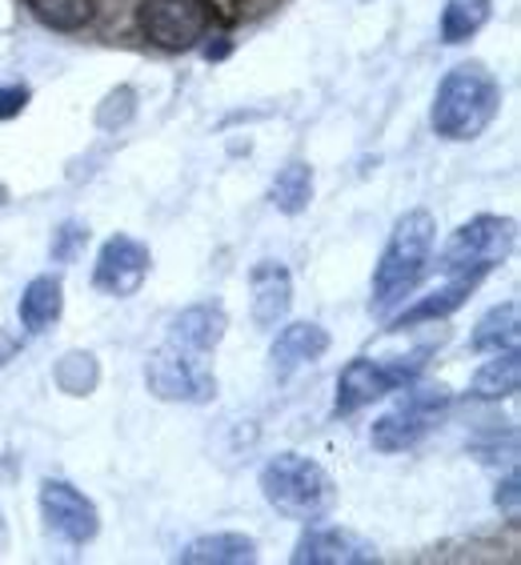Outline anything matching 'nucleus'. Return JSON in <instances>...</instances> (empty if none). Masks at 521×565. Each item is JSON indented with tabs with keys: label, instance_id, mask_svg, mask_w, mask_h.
Wrapping results in <instances>:
<instances>
[{
	"label": "nucleus",
	"instance_id": "obj_1",
	"mask_svg": "<svg viewBox=\"0 0 521 565\" xmlns=\"http://www.w3.org/2000/svg\"><path fill=\"white\" fill-rule=\"evenodd\" d=\"M437 241V221L425 209H410L390 233V245L381 253L378 273H373V301L370 309L378 317H385L393 305H402L413 294V285L422 281L429 253Z\"/></svg>",
	"mask_w": 521,
	"mask_h": 565
},
{
	"label": "nucleus",
	"instance_id": "obj_2",
	"mask_svg": "<svg viewBox=\"0 0 521 565\" xmlns=\"http://www.w3.org/2000/svg\"><path fill=\"white\" fill-rule=\"evenodd\" d=\"M501 109L498 76L481 61H466L437 85L434 97V129L446 141H474L489 129V120Z\"/></svg>",
	"mask_w": 521,
	"mask_h": 565
},
{
	"label": "nucleus",
	"instance_id": "obj_3",
	"mask_svg": "<svg viewBox=\"0 0 521 565\" xmlns=\"http://www.w3.org/2000/svg\"><path fill=\"white\" fill-rule=\"evenodd\" d=\"M260 498L294 522H321L337 505V486L313 457L277 454L260 469Z\"/></svg>",
	"mask_w": 521,
	"mask_h": 565
},
{
	"label": "nucleus",
	"instance_id": "obj_4",
	"mask_svg": "<svg viewBox=\"0 0 521 565\" xmlns=\"http://www.w3.org/2000/svg\"><path fill=\"white\" fill-rule=\"evenodd\" d=\"M429 353H434V349L422 345V349H413V353H405V358H393V361L353 358L345 370H341V377H337L333 414L337 417L358 414V409L373 405L378 397H385V393H397V390H405V385H413V381L422 377L425 358H429Z\"/></svg>",
	"mask_w": 521,
	"mask_h": 565
},
{
	"label": "nucleus",
	"instance_id": "obj_5",
	"mask_svg": "<svg viewBox=\"0 0 521 565\" xmlns=\"http://www.w3.org/2000/svg\"><path fill=\"white\" fill-rule=\"evenodd\" d=\"M513 241H518V225L510 217H474L446 241L437 269L446 277L486 281L489 273L513 253Z\"/></svg>",
	"mask_w": 521,
	"mask_h": 565
},
{
	"label": "nucleus",
	"instance_id": "obj_6",
	"mask_svg": "<svg viewBox=\"0 0 521 565\" xmlns=\"http://www.w3.org/2000/svg\"><path fill=\"white\" fill-rule=\"evenodd\" d=\"M454 393L446 385H422V390H410L402 402L393 405L390 414H381L370 429V441L378 454H405L422 441L429 429L437 425V417L446 414Z\"/></svg>",
	"mask_w": 521,
	"mask_h": 565
},
{
	"label": "nucleus",
	"instance_id": "obj_7",
	"mask_svg": "<svg viewBox=\"0 0 521 565\" xmlns=\"http://www.w3.org/2000/svg\"><path fill=\"white\" fill-rule=\"evenodd\" d=\"M145 381H149L152 397L161 402H181V405H205L217 397V377L209 373L201 353H189L181 345L164 341L145 365Z\"/></svg>",
	"mask_w": 521,
	"mask_h": 565
},
{
	"label": "nucleus",
	"instance_id": "obj_8",
	"mask_svg": "<svg viewBox=\"0 0 521 565\" xmlns=\"http://www.w3.org/2000/svg\"><path fill=\"white\" fill-rule=\"evenodd\" d=\"M137 21H141V33L149 44H157L164 53H181L205 36L213 17H209L205 0H145Z\"/></svg>",
	"mask_w": 521,
	"mask_h": 565
},
{
	"label": "nucleus",
	"instance_id": "obj_9",
	"mask_svg": "<svg viewBox=\"0 0 521 565\" xmlns=\"http://www.w3.org/2000/svg\"><path fill=\"white\" fill-rule=\"evenodd\" d=\"M41 518L49 533H56L68 545H88L100 533V513L97 505L76 490L73 481L49 478L41 486Z\"/></svg>",
	"mask_w": 521,
	"mask_h": 565
},
{
	"label": "nucleus",
	"instance_id": "obj_10",
	"mask_svg": "<svg viewBox=\"0 0 521 565\" xmlns=\"http://www.w3.org/2000/svg\"><path fill=\"white\" fill-rule=\"evenodd\" d=\"M149 269H152V257L141 241L117 233V237H109L100 245L97 265H93V285L105 297H132L145 285Z\"/></svg>",
	"mask_w": 521,
	"mask_h": 565
},
{
	"label": "nucleus",
	"instance_id": "obj_11",
	"mask_svg": "<svg viewBox=\"0 0 521 565\" xmlns=\"http://www.w3.org/2000/svg\"><path fill=\"white\" fill-rule=\"evenodd\" d=\"M378 545L341 525H309L294 545V565H373Z\"/></svg>",
	"mask_w": 521,
	"mask_h": 565
},
{
	"label": "nucleus",
	"instance_id": "obj_12",
	"mask_svg": "<svg viewBox=\"0 0 521 565\" xmlns=\"http://www.w3.org/2000/svg\"><path fill=\"white\" fill-rule=\"evenodd\" d=\"M249 294L257 329H277L294 305V277L281 262H257L249 273Z\"/></svg>",
	"mask_w": 521,
	"mask_h": 565
},
{
	"label": "nucleus",
	"instance_id": "obj_13",
	"mask_svg": "<svg viewBox=\"0 0 521 565\" xmlns=\"http://www.w3.org/2000/svg\"><path fill=\"white\" fill-rule=\"evenodd\" d=\"M225 329H228V313L217 301L189 305L185 313H177L173 326H169V345H181V349H189V353L209 358V353L221 345Z\"/></svg>",
	"mask_w": 521,
	"mask_h": 565
},
{
	"label": "nucleus",
	"instance_id": "obj_14",
	"mask_svg": "<svg viewBox=\"0 0 521 565\" xmlns=\"http://www.w3.org/2000/svg\"><path fill=\"white\" fill-rule=\"evenodd\" d=\"M329 353V333L317 321H294V326H285L269 345V361H273V373L277 377H289L297 373L301 365L309 361L326 358Z\"/></svg>",
	"mask_w": 521,
	"mask_h": 565
},
{
	"label": "nucleus",
	"instance_id": "obj_15",
	"mask_svg": "<svg viewBox=\"0 0 521 565\" xmlns=\"http://www.w3.org/2000/svg\"><path fill=\"white\" fill-rule=\"evenodd\" d=\"M478 285L481 281H474V277H446V281L437 285V289H429V294L417 297L410 309H402V313L393 317L390 329L397 333V329L425 326V321H446L449 313H457V309L469 301V294H474Z\"/></svg>",
	"mask_w": 521,
	"mask_h": 565
},
{
	"label": "nucleus",
	"instance_id": "obj_16",
	"mask_svg": "<svg viewBox=\"0 0 521 565\" xmlns=\"http://www.w3.org/2000/svg\"><path fill=\"white\" fill-rule=\"evenodd\" d=\"M17 313H21L24 333H44L49 326H56L61 313H65V285H61V277H53V273L33 277L24 285Z\"/></svg>",
	"mask_w": 521,
	"mask_h": 565
},
{
	"label": "nucleus",
	"instance_id": "obj_17",
	"mask_svg": "<svg viewBox=\"0 0 521 565\" xmlns=\"http://www.w3.org/2000/svg\"><path fill=\"white\" fill-rule=\"evenodd\" d=\"M257 557V542L245 537V533H205V537H196L189 542L177 562L185 565H245Z\"/></svg>",
	"mask_w": 521,
	"mask_h": 565
},
{
	"label": "nucleus",
	"instance_id": "obj_18",
	"mask_svg": "<svg viewBox=\"0 0 521 565\" xmlns=\"http://www.w3.org/2000/svg\"><path fill=\"white\" fill-rule=\"evenodd\" d=\"M521 381V353L518 349H498L493 358L474 373V397L478 402H501V397H513Z\"/></svg>",
	"mask_w": 521,
	"mask_h": 565
},
{
	"label": "nucleus",
	"instance_id": "obj_19",
	"mask_svg": "<svg viewBox=\"0 0 521 565\" xmlns=\"http://www.w3.org/2000/svg\"><path fill=\"white\" fill-rule=\"evenodd\" d=\"M518 333H521V309H518V301H506V305H493V309L481 317L469 345L478 349V353L518 349Z\"/></svg>",
	"mask_w": 521,
	"mask_h": 565
},
{
	"label": "nucleus",
	"instance_id": "obj_20",
	"mask_svg": "<svg viewBox=\"0 0 521 565\" xmlns=\"http://www.w3.org/2000/svg\"><path fill=\"white\" fill-rule=\"evenodd\" d=\"M269 201L277 205V213H285V217L305 213L309 201H313V169H309L305 161H289L281 173L273 177Z\"/></svg>",
	"mask_w": 521,
	"mask_h": 565
},
{
	"label": "nucleus",
	"instance_id": "obj_21",
	"mask_svg": "<svg viewBox=\"0 0 521 565\" xmlns=\"http://www.w3.org/2000/svg\"><path fill=\"white\" fill-rule=\"evenodd\" d=\"M493 0H446L442 9V41L446 44H466L469 36H478L486 29Z\"/></svg>",
	"mask_w": 521,
	"mask_h": 565
},
{
	"label": "nucleus",
	"instance_id": "obj_22",
	"mask_svg": "<svg viewBox=\"0 0 521 565\" xmlns=\"http://www.w3.org/2000/svg\"><path fill=\"white\" fill-rule=\"evenodd\" d=\"M53 381H56V390L68 393V397H88V393L97 390L100 365H97V358H93V353H81V349H73V353H65V358L56 361Z\"/></svg>",
	"mask_w": 521,
	"mask_h": 565
},
{
	"label": "nucleus",
	"instance_id": "obj_23",
	"mask_svg": "<svg viewBox=\"0 0 521 565\" xmlns=\"http://www.w3.org/2000/svg\"><path fill=\"white\" fill-rule=\"evenodd\" d=\"M29 9H33V17L41 24H49V29H56V33H76V29H85L88 21H93V0H24Z\"/></svg>",
	"mask_w": 521,
	"mask_h": 565
},
{
	"label": "nucleus",
	"instance_id": "obj_24",
	"mask_svg": "<svg viewBox=\"0 0 521 565\" xmlns=\"http://www.w3.org/2000/svg\"><path fill=\"white\" fill-rule=\"evenodd\" d=\"M132 113H137V88L117 85L109 97L100 100L97 125H100V129H125V125L132 120Z\"/></svg>",
	"mask_w": 521,
	"mask_h": 565
},
{
	"label": "nucleus",
	"instance_id": "obj_25",
	"mask_svg": "<svg viewBox=\"0 0 521 565\" xmlns=\"http://www.w3.org/2000/svg\"><path fill=\"white\" fill-rule=\"evenodd\" d=\"M88 245V225H81V221H65V225L53 233V245H49V257H53L56 265H68L76 257V253Z\"/></svg>",
	"mask_w": 521,
	"mask_h": 565
},
{
	"label": "nucleus",
	"instance_id": "obj_26",
	"mask_svg": "<svg viewBox=\"0 0 521 565\" xmlns=\"http://www.w3.org/2000/svg\"><path fill=\"white\" fill-rule=\"evenodd\" d=\"M29 88L24 85H4L0 88V120H12V117H21L24 113V105H29Z\"/></svg>",
	"mask_w": 521,
	"mask_h": 565
},
{
	"label": "nucleus",
	"instance_id": "obj_27",
	"mask_svg": "<svg viewBox=\"0 0 521 565\" xmlns=\"http://www.w3.org/2000/svg\"><path fill=\"white\" fill-rule=\"evenodd\" d=\"M518 486H521V481H518V469H510V473H506V481L498 486V498H493V501H498V510L510 513V518L518 513V498H521Z\"/></svg>",
	"mask_w": 521,
	"mask_h": 565
},
{
	"label": "nucleus",
	"instance_id": "obj_28",
	"mask_svg": "<svg viewBox=\"0 0 521 565\" xmlns=\"http://www.w3.org/2000/svg\"><path fill=\"white\" fill-rule=\"evenodd\" d=\"M205 9H209V17H217L221 24H233L237 21L241 0H205Z\"/></svg>",
	"mask_w": 521,
	"mask_h": 565
},
{
	"label": "nucleus",
	"instance_id": "obj_29",
	"mask_svg": "<svg viewBox=\"0 0 521 565\" xmlns=\"http://www.w3.org/2000/svg\"><path fill=\"white\" fill-rule=\"evenodd\" d=\"M4 201H9V189H4V185H0V205H4Z\"/></svg>",
	"mask_w": 521,
	"mask_h": 565
}]
</instances>
